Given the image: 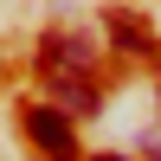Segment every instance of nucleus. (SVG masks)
I'll return each mask as SVG.
<instances>
[{
    "mask_svg": "<svg viewBox=\"0 0 161 161\" xmlns=\"http://www.w3.org/2000/svg\"><path fill=\"white\" fill-rule=\"evenodd\" d=\"M26 136L39 142V155H45V161H84V155H77L71 110H58V103H26Z\"/></svg>",
    "mask_w": 161,
    "mask_h": 161,
    "instance_id": "f257e3e1",
    "label": "nucleus"
},
{
    "mask_svg": "<svg viewBox=\"0 0 161 161\" xmlns=\"http://www.w3.org/2000/svg\"><path fill=\"white\" fill-rule=\"evenodd\" d=\"M45 84H52V103L71 116H97V77L77 71V64H45Z\"/></svg>",
    "mask_w": 161,
    "mask_h": 161,
    "instance_id": "f03ea898",
    "label": "nucleus"
},
{
    "mask_svg": "<svg viewBox=\"0 0 161 161\" xmlns=\"http://www.w3.org/2000/svg\"><path fill=\"white\" fill-rule=\"evenodd\" d=\"M103 32H110V39H116L123 52H155V39L142 32V26L129 19V13H103Z\"/></svg>",
    "mask_w": 161,
    "mask_h": 161,
    "instance_id": "7ed1b4c3",
    "label": "nucleus"
},
{
    "mask_svg": "<svg viewBox=\"0 0 161 161\" xmlns=\"http://www.w3.org/2000/svg\"><path fill=\"white\" fill-rule=\"evenodd\" d=\"M142 155H148V161H161V129H148V136H142Z\"/></svg>",
    "mask_w": 161,
    "mask_h": 161,
    "instance_id": "20e7f679",
    "label": "nucleus"
},
{
    "mask_svg": "<svg viewBox=\"0 0 161 161\" xmlns=\"http://www.w3.org/2000/svg\"><path fill=\"white\" fill-rule=\"evenodd\" d=\"M97 161H123V155H97Z\"/></svg>",
    "mask_w": 161,
    "mask_h": 161,
    "instance_id": "39448f33",
    "label": "nucleus"
}]
</instances>
